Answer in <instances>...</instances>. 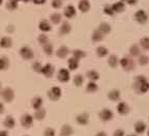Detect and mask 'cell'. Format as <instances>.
Returning a JSON list of instances; mask_svg holds the SVG:
<instances>
[{
    "mask_svg": "<svg viewBox=\"0 0 149 136\" xmlns=\"http://www.w3.org/2000/svg\"><path fill=\"white\" fill-rule=\"evenodd\" d=\"M132 87H134V89L136 90L137 94L144 95L149 90V81L145 76L139 75V76L134 78Z\"/></svg>",
    "mask_w": 149,
    "mask_h": 136,
    "instance_id": "obj_1",
    "label": "cell"
},
{
    "mask_svg": "<svg viewBox=\"0 0 149 136\" xmlns=\"http://www.w3.org/2000/svg\"><path fill=\"white\" fill-rule=\"evenodd\" d=\"M120 66L126 72H130V71L136 69V62L132 58V56L122 57L121 59H120Z\"/></svg>",
    "mask_w": 149,
    "mask_h": 136,
    "instance_id": "obj_2",
    "label": "cell"
},
{
    "mask_svg": "<svg viewBox=\"0 0 149 136\" xmlns=\"http://www.w3.org/2000/svg\"><path fill=\"white\" fill-rule=\"evenodd\" d=\"M0 97L5 103H10L15 99V92L12 87H2L0 90Z\"/></svg>",
    "mask_w": 149,
    "mask_h": 136,
    "instance_id": "obj_3",
    "label": "cell"
},
{
    "mask_svg": "<svg viewBox=\"0 0 149 136\" xmlns=\"http://www.w3.org/2000/svg\"><path fill=\"white\" fill-rule=\"evenodd\" d=\"M62 89L58 86H52L51 88L47 92V97L51 101H57L61 99L62 97Z\"/></svg>",
    "mask_w": 149,
    "mask_h": 136,
    "instance_id": "obj_4",
    "label": "cell"
},
{
    "mask_svg": "<svg viewBox=\"0 0 149 136\" xmlns=\"http://www.w3.org/2000/svg\"><path fill=\"white\" fill-rule=\"evenodd\" d=\"M33 119L35 117L29 113H24L22 114V116L20 117V123H21V126L25 129H29L30 127H32L33 125Z\"/></svg>",
    "mask_w": 149,
    "mask_h": 136,
    "instance_id": "obj_5",
    "label": "cell"
},
{
    "mask_svg": "<svg viewBox=\"0 0 149 136\" xmlns=\"http://www.w3.org/2000/svg\"><path fill=\"white\" fill-rule=\"evenodd\" d=\"M57 80L62 83H67L70 79H71V75H70V71L67 69H61L56 75Z\"/></svg>",
    "mask_w": 149,
    "mask_h": 136,
    "instance_id": "obj_6",
    "label": "cell"
},
{
    "mask_svg": "<svg viewBox=\"0 0 149 136\" xmlns=\"http://www.w3.org/2000/svg\"><path fill=\"white\" fill-rule=\"evenodd\" d=\"M98 116H99V119H101L102 122H109L114 119V113H113V111L111 109L103 108L102 110L99 111Z\"/></svg>",
    "mask_w": 149,
    "mask_h": 136,
    "instance_id": "obj_7",
    "label": "cell"
},
{
    "mask_svg": "<svg viewBox=\"0 0 149 136\" xmlns=\"http://www.w3.org/2000/svg\"><path fill=\"white\" fill-rule=\"evenodd\" d=\"M20 55L23 59L25 60H31L35 57V53L30 49L28 46H23L20 49Z\"/></svg>",
    "mask_w": 149,
    "mask_h": 136,
    "instance_id": "obj_8",
    "label": "cell"
},
{
    "mask_svg": "<svg viewBox=\"0 0 149 136\" xmlns=\"http://www.w3.org/2000/svg\"><path fill=\"white\" fill-rule=\"evenodd\" d=\"M134 20L139 24H145L148 21V15L144 10H140L134 14Z\"/></svg>",
    "mask_w": 149,
    "mask_h": 136,
    "instance_id": "obj_9",
    "label": "cell"
},
{
    "mask_svg": "<svg viewBox=\"0 0 149 136\" xmlns=\"http://www.w3.org/2000/svg\"><path fill=\"white\" fill-rule=\"evenodd\" d=\"M75 121L78 125L80 126H86L90 121V115L88 112H81V113L77 114L75 117Z\"/></svg>",
    "mask_w": 149,
    "mask_h": 136,
    "instance_id": "obj_10",
    "label": "cell"
},
{
    "mask_svg": "<svg viewBox=\"0 0 149 136\" xmlns=\"http://www.w3.org/2000/svg\"><path fill=\"white\" fill-rule=\"evenodd\" d=\"M54 67H53V64H46L45 66H43L42 68V74L44 75L46 78H51V77L53 76V74H54Z\"/></svg>",
    "mask_w": 149,
    "mask_h": 136,
    "instance_id": "obj_11",
    "label": "cell"
},
{
    "mask_svg": "<svg viewBox=\"0 0 149 136\" xmlns=\"http://www.w3.org/2000/svg\"><path fill=\"white\" fill-rule=\"evenodd\" d=\"M3 126L5 127L6 129H14L16 126V119L14 116L12 115H8V116H5V119L4 121H3Z\"/></svg>",
    "mask_w": 149,
    "mask_h": 136,
    "instance_id": "obj_12",
    "label": "cell"
},
{
    "mask_svg": "<svg viewBox=\"0 0 149 136\" xmlns=\"http://www.w3.org/2000/svg\"><path fill=\"white\" fill-rule=\"evenodd\" d=\"M117 111L120 115H126L129 112V106L125 102H120L117 105Z\"/></svg>",
    "mask_w": 149,
    "mask_h": 136,
    "instance_id": "obj_13",
    "label": "cell"
},
{
    "mask_svg": "<svg viewBox=\"0 0 149 136\" xmlns=\"http://www.w3.org/2000/svg\"><path fill=\"white\" fill-rule=\"evenodd\" d=\"M73 133H74V129L70 126V125L66 124L64 126H62V128H61L60 136H71Z\"/></svg>",
    "mask_w": 149,
    "mask_h": 136,
    "instance_id": "obj_14",
    "label": "cell"
},
{
    "mask_svg": "<svg viewBox=\"0 0 149 136\" xmlns=\"http://www.w3.org/2000/svg\"><path fill=\"white\" fill-rule=\"evenodd\" d=\"M64 15L68 19H72L73 17L76 16V10H75V8L73 5H68L64 10Z\"/></svg>",
    "mask_w": 149,
    "mask_h": 136,
    "instance_id": "obj_15",
    "label": "cell"
},
{
    "mask_svg": "<svg viewBox=\"0 0 149 136\" xmlns=\"http://www.w3.org/2000/svg\"><path fill=\"white\" fill-rule=\"evenodd\" d=\"M134 131H136V133H137V134H143L145 131H146L147 126H146V124H145L144 122L138 121L137 123L134 124Z\"/></svg>",
    "mask_w": 149,
    "mask_h": 136,
    "instance_id": "obj_16",
    "label": "cell"
},
{
    "mask_svg": "<svg viewBox=\"0 0 149 136\" xmlns=\"http://www.w3.org/2000/svg\"><path fill=\"white\" fill-rule=\"evenodd\" d=\"M33 117H35V119H37V121H43V119L46 117V110H45L43 107L35 109Z\"/></svg>",
    "mask_w": 149,
    "mask_h": 136,
    "instance_id": "obj_17",
    "label": "cell"
},
{
    "mask_svg": "<svg viewBox=\"0 0 149 136\" xmlns=\"http://www.w3.org/2000/svg\"><path fill=\"white\" fill-rule=\"evenodd\" d=\"M107 98L113 102H118L121 98V94L118 89H112L111 92L107 93Z\"/></svg>",
    "mask_w": 149,
    "mask_h": 136,
    "instance_id": "obj_18",
    "label": "cell"
},
{
    "mask_svg": "<svg viewBox=\"0 0 149 136\" xmlns=\"http://www.w3.org/2000/svg\"><path fill=\"white\" fill-rule=\"evenodd\" d=\"M107 64H109V66L111 68L115 69V68H117L118 66L120 64V59L118 58L117 55L112 54V55H109V59H107Z\"/></svg>",
    "mask_w": 149,
    "mask_h": 136,
    "instance_id": "obj_19",
    "label": "cell"
},
{
    "mask_svg": "<svg viewBox=\"0 0 149 136\" xmlns=\"http://www.w3.org/2000/svg\"><path fill=\"white\" fill-rule=\"evenodd\" d=\"M69 54H70V49L67 46H62L56 51V56L60 57V58H66Z\"/></svg>",
    "mask_w": 149,
    "mask_h": 136,
    "instance_id": "obj_20",
    "label": "cell"
},
{
    "mask_svg": "<svg viewBox=\"0 0 149 136\" xmlns=\"http://www.w3.org/2000/svg\"><path fill=\"white\" fill-rule=\"evenodd\" d=\"M86 76H87V78L90 81H97L100 78L99 73L97 72L96 70H89L87 72V74H86Z\"/></svg>",
    "mask_w": 149,
    "mask_h": 136,
    "instance_id": "obj_21",
    "label": "cell"
},
{
    "mask_svg": "<svg viewBox=\"0 0 149 136\" xmlns=\"http://www.w3.org/2000/svg\"><path fill=\"white\" fill-rule=\"evenodd\" d=\"M43 103H44V100L40 96H36L31 100V107L33 109L41 108V107H43Z\"/></svg>",
    "mask_w": 149,
    "mask_h": 136,
    "instance_id": "obj_22",
    "label": "cell"
},
{
    "mask_svg": "<svg viewBox=\"0 0 149 136\" xmlns=\"http://www.w3.org/2000/svg\"><path fill=\"white\" fill-rule=\"evenodd\" d=\"M78 8L81 12H88L91 8V4H90L89 0H80L78 3Z\"/></svg>",
    "mask_w": 149,
    "mask_h": 136,
    "instance_id": "obj_23",
    "label": "cell"
},
{
    "mask_svg": "<svg viewBox=\"0 0 149 136\" xmlns=\"http://www.w3.org/2000/svg\"><path fill=\"white\" fill-rule=\"evenodd\" d=\"M13 46V41L10 37H3L0 40V47L4 48V49H8Z\"/></svg>",
    "mask_w": 149,
    "mask_h": 136,
    "instance_id": "obj_24",
    "label": "cell"
},
{
    "mask_svg": "<svg viewBox=\"0 0 149 136\" xmlns=\"http://www.w3.org/2000/svg\"><path fill=\"white\" fill-rule=\"evenodd\" d=\"M140 54H141V47L136 44L132 45L129 48V55L132 57H138Z\"/></svg>",
    "mask_w": 149,
    "mask_h": 136,
    "instance_id": "obj_25",
    "label": "cell"
},
{
    "mask_svg": "<svg viewBox=\"0 0 149 136\" xmlns=\"http://www.w3.org/2000/svg\"><path fill=\"white\" fill-rule=\"evenodd\" d=\"M79 67V60H77L74 57H71L68 59V68H69V71H75V70L78 69Z\"/></svg>",
    "mask_w": 149,
    "mask_h": 136,
    "instance_id": "obj_26",
    "label": "cell"
},
{
    "mask_svg": "<svg viewBox=\"0 0 149 136\" xmlns=\"http://www.w3.org/2000/svg\"><path fill=\"white\" fill-rule=\"evenodd\" d=\"M70 32H71V25L66 21V22H63L62 26L60 28V33L62 35H69Z\"/></svg>",
    "mask_w": 149,
    "mask_h": 136,
    "instance_id": "obj_27",
    "label": "cell"
},
{
    "mask_svg": "<svg viewBox=\"0 0 149 136\" xmlns=\"http://www.w3.org/2000/svg\"><path fill=\"white\" fill-rule=\"evenodd\" d=\"M10 59L8 57L1 56L0 57V71H5L10 68Z\"/></svg>",
    "mask_w": 149,
    "mask_h": 136,
    "instance_id": "obj_28",
    "label": "cell"
},
{
    "mask_svg": "<svg viewBox=\"0 0 149 136\" xmlns=\"http://www.w3.org/2000/svg\"><path fill=\"white\" fill-rule=\"evenodd\" d=\"M97 29L99 30V31H101L104 35H109V32L112 31V27H111V25L107 24V23H101V24L98 26Z\"/></svg>",
    "mask_w": 149,
    "mask_h": 136,
    "instance_id": "obj_29",
    "label": "cell"
},
{
    "mask_svg": "<svg viewBox=\"0 0 149 136\" xmlns=\"http://www.w3.org/2000/svg\"><path fill=\"white\" fill-rule=\"evenodd\" d=\"M39 29L43 32H48L51 30V26H50V23L47 20H42L39 23Z\"/></svg>",
    "mask_w": 149,
    "mask_h": 136,
    "instance_id": "obj_30",
    "label": "cell"
},
{
    "mask_svg": "<svg viewBox=\"0 0 149 136\" xmlns=\"http://www.w3.org/2000/svg\"><path fill=\"white\" fill-rule=\"evenodd\" d=\"M103 37H104V35L98 29H96L92 35V41L94 43H99L103 40Z\"/></svg>",
    "mask_w": 149,
    "mask_h": 136,
    "instance_id": "obj_31",
    "label": "cell"
},
{
    "mask_svg": "<svg viewBox=\"0 0 149 136\" xmlns=\"http://www.w3.org/2000/svg\"><path fill=\"white\" fill-rule=\"evenodd\" d=\"M112 8H113V10H114L115 12L120 14V12H122L125 10V5L122 1H118V2H115L114 4L112 5Z\"/></svg>",
    "mask_w": 149,
    "mask_h": 136,
    "instance_id": "obj_32",
    "label": "cell"
},
{
    "mask_svg": "<svg viewBox=\"0 0 149 136\" xmlns=\"http://www.w3.org/2000/svg\"><path fill=\"white\" fill-rule=\"evenodd\" d=\"M86 90L90 94H93V93H96L98 90V85H97L96 81H90L87 84V87H86Z\"/></svg>",
    "mask_w": 149,
    "mask_h": 136,
    "instance_id": "obj_33",
    "label": "cell"
},
{
    "mask_svg": "<svg viewBox=\"0 0 149 136\" xmlns=\"http://www.w3.org/2000/svg\"><path fill=\"white\" fill-rule=\"evenodd\" d=\"M86 55L87 54H86L85 51H82V50H80V49H75L72 51V57L76 58L77 60H80V59H82V58H85Z\"/></svg>",
    "mask_w": 149,
    "mask_h": 136,
    "instance_id": "obj_34",
    "label": "cell"
},
{
    "mask_svg": "<svg viewBox=\"0 0 149 136\" xmlns=\"http://www.w3.org/2000/svg\"><path fill=\"white\" fill-rule=\"evenodd\" d=\"M96 54L98 57L102 58V57H105L109 54V50H107V48H105L104 46H99V47H97V49H96Z\"/></svg>",
    "mask_w": 149,
    "mask_h": 136,
    "instance_id": "obj_35",
    "label": "cell"
},
{
    "mask_svg": "<svg viewBox=\"0 0 149 136\" xmlns=\"http://www.w3.org/2000/svg\"><path fill=\"white\" fill-rule=\"evenodd\" d=\"M84 82H85L84 76H82V75H80V74L75 75L74 78H73V83H74V85H75V86H77V87L82 86Z\"/></svg>",
    "mask_w": 149,
    "mask_h": 136,
    "instance_id": "obj_36",
    "label": "cell"
},
{
    "mask_svg": "<svg viewBox=\"0 0 149 136\" xmlns=\"http://www.w3.org/2000/svg\"><path fill=\"white\" fill-rule=\"evenodd\" d=\"M139 46L143 50H145V51H148L149 50V37H142L139 42Z\"/></svg>",
    "mask_w": 149,
    "mask_h": 136,
    "instance_id": "obj_37",
    "label": "cell"
},
{
    "mask_svg": "<svg viewBox=\"0 0 149 136\" xmlns=\"http://www.w3.org/2000/svg\"><path fill=\"white\" fill-rule=\"evenodd\" d=\"M43 51H44V53L46 55H48V56H51V55L53 54V46L52 44H50V43H47L46 45H44L43 46Z\"/></svg>",
    "mask_w": 149,
    "mask_h": 136,
    "instance_id": "obj_38",
    "label": "cell"
},
{
    "mask_svg": "<svg viewBox=\"0 0 149 136\" xmlns=\"http://www.w3.org/2000/svg\"><path fill=\"white\" fill-rule=\"evenodd\" d=\"M138 62H139L140 66H146L149 62V56L145 54H140L138 56Z\"/></svg>",
    "mask_w": 149,
    "mask_h": 136,
    "instance_id": "obj_39",
    "label": "cell"
},
{
    "mask_svg": "<svg viewBox=\"0 0 149 136\" xmlns=\"http://www.w3.org/2000/svg\"><path fill=\"white\" fill-rule=\"evenodd\" d=\"M50 21L53 23V24H58L62 21V15L58 14V12H54L50 16Z\"/></svg>",
    "mask_w": 149,
    "mask_h": 136,
    "instance_id": "obj_40",
    "label": "cell"
},
{
    "mask_svg": "<svg viewBox=\"0 0 149 136\" xmlns=\"http://www.w3.org/2000/svg\"><path fill=\"white\" fill-rule=\"evenodd\" d=\"M38 42H39V44L41 45V46H44V45H46L47 43H49V41H48V37L46 35H39V37H38Z\"/></svg>",
    "mask_w": 149,
    "mask_h": 136,
    "instance_id": "obj_41",
    "label": "cell"
},
{
    "mask_svg": "<svg viewBox=\"0 0 149 136\" xmlns=\"http://www.w3.org/2000/svg\"><path fill=\"white\" fill-rule=\"evenodd\" d=\"M31 68H32V70H33V71H35L36 73H41V72H42L43 66L41 64L40 61H35L33 64H32Z\"/></svg>",
    "mask_w": 149,
    "mask_h": 136,
    "instance_id": "obj_42",
    "label": "cell"
},
{
    "mask_svg": "<svg viewBox=\"0 0 149 136\" xmlns=\"http://www.w3.org/2000/svg\"><path fill=\"white\" fill-rule=\"evenodd\" d=\"M56 132L53 128H46L43 132V136H55Z\"/></svg>",
    "mask_w": 149,
    "mask_h": 136,
    "instance_id": "obj_43",
    "label": "cell"
},
{
    "mask_svg": "<svg viewBox=\"0 0 149 136\" xmlns=\"http://www.w3.org/2000/svg\"><path fill=\"white\" fill-rule=\"evenodd\" d=\"M103 12H104V14L107 16H113L115 14L114 10H113V8H112V5H109V4H107L104 8H103Z\"/></svg>",
    "mask_w": 149,
    "mask_h": 136,
    "instance_id": "obj_44",
    "label": "cell"
},
{
    "mask_svg": "<svg viewBox=\"0 0 149 136\" xmlns=\"http://www.w3.org/2000/svg\"><path fill=\"white\" fill-rule=\"evenodd\" d=\"M6 8H8L10 10H16V8H18V3H17V1H8V3H6Z\"/></svg>",
    "mask_w": 149,
    "mask_h": 136,
    "instance_id": "obj_45",
    "label": "cell"
},
{
    "mask_svg": "<svg viewBox=\"0 0 149 136\" xmlns=\"http://www.w3.org/2000/svg\"><path fill=\"white\" fill-rule=\"evenodd\" d=\"M51 5H52L53 8H61L63 5V0H52L51 2Z\"/></svg>",
    "mask_w": 149,
    "mask_h": 136,
    "instance_id": "obj_46",
    "label": "cell"
},
{
    "mask_svg": "<svg viewBox=\"0 0 149 136\" xmlns=\"http://www.w3.org/2000/svg\"><path fill=\"white\" fill-rule=\"evenodd\" d=\"M125 135V133H124V131L122 130V129H116L114 131V133H113V136H124Z\"/></svg>",
    "mask_w": 149,
    "mask_h": 136,
    "instance_id": "obj_47",
    "label": "cell"
},
{
    "mask_svg": "<svg viewBox=\"0 0 149 136\" xmlns=\"http://www.w3.org/2000/svg\"><path fill=\"white\" fill-rule=\"evenodd\" d=\"M138 1H139V0H125V2L129 5H136L138 3Z\"/></svg>",
    "mask_w": 149,
    "mask_h": 136,
    "instance_id": "obj_48",
    "label": "cell"
},
{
    "mask_svg": "<svg viewBox=\"0 0 149 136\" xmlns=\"http://www.w3.org/2000/svg\"><path fill=\"white\" fill-rule=\"evenodd\" d=\"M31 1L35 3V4H38V5L44 4V3L46 2V0H31Z\"/></svg>",
    "mask_w": 149,
    "mask_h": 136,
    "instance_id": "obj_49",
    "label": "cell"
},
{
    "mask_svg": "<svg viewBox=\"0 0 149 136\" xmlns=\"http://www.w3.org/2000/svg\"><path fill=\"white\" fill-rule=\"evenodd\" d=\"M4 110H5V107H4V105H3V103H1L0 102V115L4 112Z\"/></svg>",
    "mask_w": 149,
    "mask_h": 136,
    "instance_id": "obj_50",
    "label": "cell"
},
{
    "mask_svg": "<svg viewBox=\"0 0 149 136\" xmlns=\"http://www.w3.org/2000/svg\"><path fill=\"white\" fill-rule=\"evenodd\" d=\"M0 136H8V132L6 130H0Z\"/></svg>",
    "mask_w": 149,
    "mask_h": 136,
    "instance_id": "obj_51",
    "label": "cell"
},
{
    "mask_svg": "<svg viewBox=\"0 0 149 136\" xmlns=\"http://www.w3.org/2000/svg\"><path fill=\"white\" fill-rule=\"evenodd\" d=\"M95 136H107V134L104 131H99Z\"/></svg>",
    "mask_w": 149,
    "mask_h": 136,
    "instance_id": "obj_52",
    "label": "cell"
},
{
    "mask_svg": "<svg viewBox=\"0 0 149 136\" xmlns=\"http://www.w3.org/2000/svg\"><path fill=\"white\" fill-rule=\"evenodd\" d=\"M13 30H14V27H13L12 25H10V26H8V27L6 28V31H8V32H12Z\"/></svg>",
    "mask_w": 149,
    "mask_h": 136,
    "instance_id": "obj_53",
    "label": "cell"
},
{
    "mask_svg": "<svg viewBox=\"0 0 149 136\" xmlns=\"http://www.w3.org/2000/svg\"><path fill=\"white\" fill-rule=\"evenodd\" d=\"M21 1H24V2H29L30 0H21Z\"/></svg>",
    "mask_w": 149,
    "mask_h": 136,
    "instance_id": "obj_54",
    "label": "cell"
},
{
    "mask_svg": "<svg viewBox=\"0 0 149 136\" xmlns=\"http://www.w3.org/2000/svg\"><path fill=\"white\" fill-rule=\"evenodd\" d=\"M1 89H2V83L0 82V90H1Z\"/></svg>",
    "mask_w": 149,
    "mask_h": 136,
    "instance_id": "obj_55",
    "label": "cell"
},
{
    "mask_svg": "<svg viewBox=\"0 0 149 136\" xmlns=\"http://www.w3.org/2000/svg\"><path fill=\"white\" fill-rule=\"evenodd\" d=\"M127 136H138V135H136V134H130V135H127Z\"/></svg>",
    "mask_w": 149,
    "mask_h": 136,
    "instance_id": "obj_56",
    "label": "cell"
},
{
    "mask_svg": "<svg viewBox=\"0 0 149 136\" xmlns=\"http://www.w3.org/2000/svg\"><path fill=\"white\" fill-rule=\"evenodd\" d=\"M2 2H3V0H0V4H2Z\"/></svg>",
    "mask_w": 149,
    "mask_h": 136,
    "instance_id": "obj_57",
    "label": "cell"
},
{
    "mask_svg": "<svg viewBox=\"0 0 149 136\" xmlns=\"http://www.w3.org/2000/svg\"><path fill=\"white\" fill-rule=\"evenodd\" d=\"M147 136H149V130H148V133H147Z\"/></svg>",
    "mask_w": 149,
    "mask_h": 136,
    "instance_id": "obj_58",
    "label": "cell"
},
{
    "mask_svg": "<svg viewBox=\"0 0 149 136\" xmlns=\"http://www.w3.org/2000/svg\"><path fill=\"white\" fill-rule=\"evenodd\" d=\"M10 1H18V0H10Z\"/></svg>",
    "mask_w": 149,
    "mask_h": 136,
    "instance_id": "obj_59",
    "label": "cell"
},
{
    "mask_svg": "<svg viewBox=\"0 0 149 136\" xmlns=\"http://www.w3.org/2000/svg\"><path fill=\"white\" fill-rule=\"evenodd\" d=\"M23 136H29V135H23Z\"/></svg>",
    "mask_w": 149,
    "mask_h": 136,
    "instance_id": "obj_60",
    "label": "cell"
},
{
    "mask_svg": "<svg viewBox=\"0 0 149 136\" xmlns=\"http://www.w3.org/2000/svg\"><path fill=\"white\" fill-rule=\"evenodd\" d=\"M121 1H125V0H121Z\"/></svg>",
    "mask_w": 149,
    "mask_h": 136,
    "instance_id": "obj_61",
    "label": "cell"
}]
</instances>
